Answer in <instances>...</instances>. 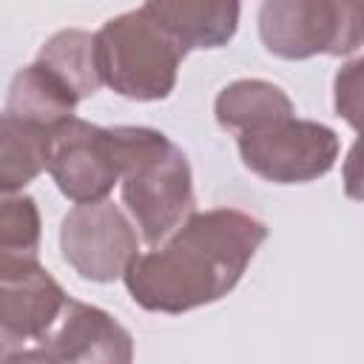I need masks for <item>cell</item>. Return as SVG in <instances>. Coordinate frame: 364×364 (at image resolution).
<instances>
[{
  "mask_svg": "<svg viewBox=\"0 0 364 364\" xmlns=\"http://www.w3.org/2000/svg\"><path fill=\"white\" fill-rule=\"evenodd\" d=\"M264 239L267 225L245 210H191L154 250L136 253L122 279L142 310L188 313L228 296Z\"/></svg>",
  "mask_w": 364,
  "mask_h": 364,
  "instance_id": "6da1fadb",
  "label": "cell"
},
{
  "mask_svg": "<svg viewBox=\"0 0 364 364\" xmlns=\"http://www.w3.org/2000/svg\"><path fill=\"white\" fill-rule=\"evenodd\" d=\"M117 139L122 156V205L139 236L154 247L193 210L188 156L162 131L145 125H117Z\"/></svg>",
  "mask_w": 364,
  "mask_h": 364,
  "instance_id": "7a4b0ae2",
  "label": "cell"
},
{
  "mask_svg": "<svg viewBox=\"0 0 364 364\" xmlns=\"http://www.w3.org/2000/svg\"><path fill=\"white\" fill-rule=\"evenodd\" d=\"M100 80L125 100H165L188 48L148 11H122L94 34Z\"/></svg>",
  "mask_w": 364,
  "mask_h": 364,
  "instance_id": "3957f363",
  "label": "cell"
},
{
  "mask_svg": "<svg viewBox=\"0 0 364 364\" xmlns=\"http://www.w3.org/2000/svg\"><path fill=\"white\" fill-rule=\"evenodd\" d=\"M259 37L273 57H347L364 43V0H262Z\"/></svg>",
  "mask_w": 364,
  "mask_h": 364,
  "instance_id": "277c9868",
  "label": "cell"
},
{
  "mask_svg": "<svg viewBox=\"0 0 364 364\" xmlns=\"http://www.w3.org/2000/svg\"><path fill=\"white\" fill-rule=\"evenodd\" d=\"M236 145L245 168L276 185H299L324 176L341 151L333 128L296 119V114L256 131H242Z\"/></svg>",
  "mask_w": 364,
  "mask_h": 364,
  "instance_id": "5b68a950",
  "label": "cell"
},
{
  "mask_svg": "<svg viewBox=\"0 0 364 364\" xmlns=\"http://www.w3.org/2000/svg\"><path fill=\"white\" fill-rule=\"evenodd\" d=\"M46 171L57 182L60 193L74 205L105 199L119 182L122 171L117 128L68 117L48 131Z\"/></svg>",
  "mask_w": 364,
  "mask_h": 364,
  "instance_id": "8992f818",
  "label": "cell"
},
{
  "mask_svg": "<svg viewBox=\"0 0 364 364\" xmlns=\"http://www.w3.org/2000/svg\"><path fill=\"white\" fill-rule=\"evenodd\" d=\"M63 259L88 282H114L139 250L134 222L105 196L74 205L60 225Z\"/></svg>",
  "mask_w": 364,
  "mask_h": 364,
  "instance_id": "52a82bcc",
  "label": "cell"
},
{
  "mask_svg": "<svg viewBox=\"0 0 364 364\" xmlns=\"http://www.w3.org/2000/svg\"><path fill=\"white\" fill-rule=\"evenodd\" d=\"M134 358L131 333L105 310L65 299L54 324L34 341L20 361H82V364H128Z\"/></svg>",
  "mask_w": 364,
  "mask_h": 364,
  "instance_id": "ba28073f",
  "label": "cell"
},
{
  "mask_svg": "<svg viewBox=\"0 0 364 364\" xmlns=\"http://www.w3.org/2000/svg\"><path fill=\"white\" fill-rule=\"evenodd\" d=\"M65 299L60 282L37 256H0V330L17 344L20 355L54 324Z\"/></svg>",
  "mask_w": 364,
  "mask_h": 364,
  "instance_id": "9c48e42d",
  "label": "cell"
},
{
  "mask_svg": "<svg viewBox=\"0 0 364 364\" xmlns=\"http://www.w3.org/2000/svg\"><path fill=\"white\" fill-rule=\"evenodd\" d=\"M188 51L222 48L239 28V0H145V6Z\"/></svg>",
  "mask_w": 364,
  "mask_h": 364,
  "instance_id": "30bf717a",
  "label": "cell"
},
{
  "mask_svg": "<svg viewBox=\"0 0 364 364\" xmlns=\"http://www.w3.org/2000/svg\"><path fill=\"white\" fill-rule=\"evenodd\" d=\"M77 102H80L77 94L48 65L34 60L31 65H23L11 77L6 94V114L34 128L54 131L60 122L74 117Z\"/></svg>",
  "mask_w": 364,
  "mask_h": 364,
  "instance_id": "8fae6325",
  "label": "cell"
},
{
  "mask_svg": "<svg viewBox=\"0 0 364 364\" xmlns=\"http://www.w3.org/2000/svg\"><path fill=\"white\" fill-rule=\"evenodd\" d=\"M216 122L225 131H256L296 114L293 100L267 80H233L213 102Z\"/></svg>",
  "mask_w": 364,
  "mask_h": 364,
  "instance_id": "7c38bea8",
  "label": "cell"
},
{
  "mask_svg": "<svg viewBox=\"0 0 364 364\" xmlns=\"http://www.w3.org/2000/svg\"><path fill=\"white\" fill-rule=\"evenodd\" d=\"M48 131L0 114V193L23 191L46 171Z\"/></svg>",
  "mask_w": 364,
  "mask_h": 364,
  "instance_id": "4fadbf2b",
  "label": "cell"
},
{
  "mask_svg": "<svg viewBox=\"0 0 364 364\" xmlns=\"http://www.w3.org/2000/svg\"><path fill=\"white\" fill-rule=\"evenodd\" d=\"M37 60L43 65H48L77 94V100L91 97L102 85L100 68H97L94 34H88L82 28H63V31L51 34L40 46Z\"/></svg>",
  "mask_w": 364,
  "mask_h": 364,
  "instance_id": "5bb4252c",
  "label": "cell"
},
{
  "mask_svg": "<svg viewBox=\"0 0 364 364\" xmlns=\"http://www.w3.org/2000/svg\"><path fill=\"white\" fill-rule=\"evenodd\" d=\"M40 228V210L28 193H0V256H37Z\"/></svg>",
  "mask_w": 364,
  "mask_h": 364,
  "instance_id": "9a60e30c",
  "label": "cell"
},
{
  "mask_svg": "<svg viewBox=\"0 0 364 364\" xmlns=\"http://www.w3.org/2000/svg\"><path fill=\"white\" fill-rule=\"evenodd\" d=\"M361 65H364V60L355 57L353 63H347L336 74V111L355 131L361 125V94H358V88H361Z\"/></svg>",
  "mask_w": 364,
  "mask_h": 364,
  "instance_id": "2e32d148",
  "label": "cell"
},
{
  "mask_svg": "<svg viewBox=\"0 0 364 364\" xmlns=\"http://www.w3.org/2000/svg\"><path fill=\"white\" fill-rule=\"evenodd\" d=\"M17 355H20V350H17V344L0 330V361H17Z\"/></svg>",
  "mask_w": 364,
  "mask_h": 364,
  "instance_id": "e0dca14e",
  "label": "cell"
}]
</instances>
